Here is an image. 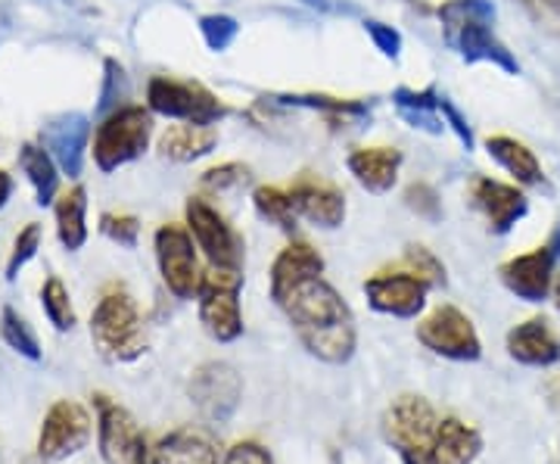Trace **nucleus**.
I'll list each match as a JSON object with an SVG mask.
<instances>
[{
    "label": "nucleus",
    "instance_id": "f257e3e1",
    "mask_svg": "<svg viewBox=\"0 0 560 464\" xmlns=\"http://www.w3.org/2000/svg\"><path fill=\"white\" fill-rule=\"evenodd\" d=\"M280 309L287 312V318L293 324L300 344L308 349V356L327 364H342L352 359L355 344H359L355 315L340 297V290L324 281V275L300 283L280 303Z\"/></svg>",
    "mask_w": 560,
    "mask_h": 464
},
{
    "label": "nucleus",
    "instance_id": "f03ea898",
    "mask_svg": "<svg viewBox=\"0 0 560 464\" xmlns=\"http://www.w3.org/2000/svg\"><path fill=\"white\" fill-rule=\"evenodd\" d=\"M442 38L464 62H492L504 76H521V62L495 35L492 0H445L440 10Z\"/></svg>",
    "mask_w": 560,
    "mask_h": 464
},
{
    "label": "nucleus",
    "instance_id": "7ed1b4c3",
    "mask_svg": "<svg viewBox=\"0 0 560 464\" xmlns=\"http://www.w3.org/2000/svg\"><path fill=\"white\" fill-rule=\"evenodd\" d=\"M91 337L106 362H135L147 349L143 318L128 290L109 287L91 315Z\"/></svg>",
    "mask_w": 560,
    "mask_h": 464
},
{
    "label": "nucleus",
    "instance_id": "20e7f679",
    "mask_svg": "<svg viewBox=\"0 0 560 464\" xmlns=\"http://www.w3.org/2000/svg\"><path fill=\"white\" fill-rule=\"evenodd\" d=\"M243 268H219L209 265L200 275L197 303L206 334L219 344H234L243 334Z\"/></svg>",
    "mask_w": 560,
    "mask_h": 464
},
{
    "label": "nucleus",
    "instance_id": "39448f33",
    "mask_svg": "<svg viewBox=\"0 0 560 464\" xmlns=\"http://www.w3.org/2000/svg\"><path fill=\"white\" fill-rule=\"evenodd\" d=\"M153 138L150 106H121L103 116L94 131V162L101 172H116L125 162L140 160Z\"/></svg>",
    "mask_w": 560,
    "mask_h": 464
},
{
    "label": "nucleus",
    "instance_id": "423d86ee",
    "mask_svg": "<svg viewBox=\"0 0 560 464\" xmlns=\"http://www.w3.org/2000/svg\"><path fill=\"white\" fill-rule=\"evenodd\" d=\"M147 106L150 113L190 125H219L231 109L221 103L200 81H180L168 76H153L147 84Z\"/></svg>",
    "mask_w": 560,
    "mask_h": 464
},
{
    "label": "nucleus",
    "instance_id": "0eeeda50",
    "mask_svg": "<svg viewBox=\"0 0 560 464\" xmlns=\"http://www.w3.org/2000/svg\"><path fill=\"white\" fill-rule=\"evenodd\" d=\"M156 246V263H160L162 283L168 287L172 297L190 300L197 297L200 287V259H197V241L184 224H162L153 237Z\"/></svg>",
    "mask_w": 560,
    "mask_h": 464
},
{
    "label": "nucleus",
    "instance_id": "6e6552de",
    "mask_svg": "<svg viewBox=\"0 0 560 464\" xmlns=\"http://www.w3.org/2000/svg\"><path fill=\"white\" fill-rule=\"evenodd\" d=\"M418 340L423 349L433 356L452 359V362H477L482 356L480 334L474 322L455 309V305H440L433 309L423 322L418 324Z\"/></svg>",
    "mask_w": 560,
    "mask_h": 464
},
{
    "label": "nucleus",
    "instance_id": "1a4fd4ad",
    "mask_svg": "<svg viewBox=\"0 0 560 464\" xmlns=\"http://www.w3.org/2000/svg\"><path fill=\"white\" fill-rule=\"evenodd\" d=\"M187 231L202 250L209 265L219 268H243V237L234 231V224L221 216L219 209L202 197H190L184 206Z\"/></svg>",
    "mask_w": 560,
    "mask_h": 464
},
{
    "label": "nucleus",
    "instance_id": "9d476101",
    "mask_svg": "<svg viewBox=\"0 0 560 464\" xmlns=\"http://www.w3.org/2000/svg\"><path fill=\"white\" fill-rule=\"evenodd\" d=\"M187 393L209 425H228L243 399V381L228 362H206L194 371Z\"/></svg>",
    "mask_w": 560,
    "mask_h": 464
},
{
    "label": "nucleus",
    "instance_id": "9b49d317",
    "mask_svg": "<svg viewBox=\"0 0 560 464\" xmlns=\"http://www.w3.org/2000/svg\"><path fill=\"white\" fill-rule=\"evenodd\" d=\"M560 256V228L548 237V243H541L529 253H521L514 259L501 265L499 275L501 283L523 300V303H541L548 300L551 287H555V265Z\"/></svg>",
    "mask_w": 560,
    "mask_h": 464
},
{
    "label": "nucleus",
    "instance_id": "f8f14e48",
    "mask_svg": "<svg viewBox=\"0 0 560 464\" xmlns=\"http://www.w3.org/2000/svg\"><path fill=\"white\" fill-rule=\"evenodd\" d=\"M97 405V440L106 464H150V449L143 430L128 415V408L113 403L109 396H94Z\"/></svg>",
    "mask_w": 560,
    "mask_h": 464
},
{
    "label": "nucleus",
    "instance_id": "ddd939ff",
    "mask_svg": "<svg viewBox=\"0 0 560 464\" xmlns=\"http://www.w3.org/2000/svg\"><path fill=\"white\" fill-rule=\"evenodd\" d=\"M383 440L393 445L399 455L405 452H420L433 443L440 418L433 411V405L423 396H399L393 405L383 411Z\"/></svg>",
    "mask_w": 560,
    "mask_h": 464
},
{
    "label": "nucleus",
    "instance_id": "4468645a",
    "mask_svg": "<svg viewBox=\"0 0 560 464\" xmlns=\"http://www.w3.org/2000/svg\"><path fill=\"white\" fill-rule=\"evenodd\" d=\"M91 430H94V425H91V415L84 411V405L60 399L44 415V425H40L38 433V455L44 462H62V459L75 455L88 445Z\"/></svg>",
    "mask_w": 560,
    "mask_h": 464
},
{
    "label": "nucleus",
    "instance_id": "2eb2a0df",
    "mask_svg": "<svg viewBox=\"0 0 560 464\" xmlns=\"http://www.w3.org/2000/svg\"><path fill=\"white\" fill-rule=\"evenodd\" d=\"M430 283L415 271H381L364 281V297L368 305L381 315L393 318H418L420 309L427 305Z\"/></svg>",
    "mask_w": 560,
    "mask_h": 464
},
{
    "label": "nucleus",
    "instance_id": "dca6fc26",
    "mask_svg": "<svg viewBox=\"0 0 560 464\" xmlns=\"http://www.w3.org/2000/svg\"><path fill=\"white\" fill-rule=\"evenodd\" d=\"M290 200L296 216L315 228L334 231L346 222V194L340 184H334L315 172H300L290 184Z\"/></svg>",
    "mask_w": 560,
    "mask_h": 464
},
{
    "label": "nucleus",
    "instance_id": "f3484780",
    "mask_svg": "<svg viewBox=\"0 0 560 464\" xmlns=\"http://www.w3.org/2000/svg\"><path fill=\"white\" fill-rule=\"evenodd\" d=\"M470 202L486 219L492 234H508L529 212V200L517 184H504L499 178H486V175L474 178L470 184Z\"/></svg>",
    "mask_w": 560,
    "mask_h": 464
},
{
    "label": "nucleus",
    "instance_id": "a211bd4d",
    "mask_svg": "<svg viewBox=\"0 0 560 464\" xmlns=\"http://www.w3.org/2000/svg\"><path fill=\"white\" fill-rule=\"evenodd\" d=\"M482 440L480 433L470 425H464L458 418H442L436 427L433 443L420 452H405V464H474L480 455Z\"/></svg>",
    "mask_w": 560,
    "mask_h": 464
},
{
    "label": "nucleus",
    "instance_id": "6ab92c4d",
    "mask_svg": "<svg viewBox=\"0 0 560 464\" xmlns=\"http://www.w3.org/2000/svg\"><path fill=\"white\" fill-rule=\"evenodd\" d=\"M40 141L47 147V153L57 160L62 175L79 178L81 165H84V150L91 141V121L84 113H62L44 125Z\"/></svg>",
    "mask_w": 560,
    "mask_h": 464
},
{
    "label": "nucleus",
    "instance_id": "aec40b11",
    "mask_svg": "<svg viewBox=\"0 0 560 464\" xmlns=\"http://www.w3.org/2000/svg\"><path fill=\"white\" fill-rule=\"evenodd\" d=\"M320 275H324V256L312 243L293 241L280 250L278 259L271 265V275H268L271 300H275V305H280L300 283L320 278Z\"/></svg>",
    "mask_w": 560,
    "mask_h": 464
},
{
    "label": "nucleus",
    "instance_id": "412c9836",
    "mask_svg": "<svg viewBox=\"0 0 560 464\" xmlns=\"http://www.w3.org/2000/svg\"><path fill=\"white\" fill-rule=\"evenodd\" d=\"M401 150L396 147H355L346 156V169L368 194H389L401 172Z\"/></svg>",
    "mask_w": 560,
    "mask_h": 464
},
{
    "label": "nucleus",
    "instance_id": "4be33fe9",
    "mask_svg": "<svg viewBox=\"0 0 560 464\" xmlns=\"http://www.w3.org/2000/svg\"><path fill=\"white\" fill-rule=\"evenodd\" d=\"M508 356L529 368H548L560 362V337L548 318H529L508 334Z\"/></svg>",
    "mask_w": 560,
    "mask_h": 464
},
{
    "label": "nucleus",
    "instance_id": "5701e85b",
    "mask_svg": "<svg viewBox=\"0 0 560 464\" xmlns=\"http://www.w3.org/2000/svg\"><path fill=\"white\" fill-rule=\"evenodd\" d=\"M486 153L489 160L499 162L501 169L521 184V187H545V172L536 153L511 135H492L486 138Z\"/></svg>",
    "mask_w": 560,
    "mask_h": 464
},
{
    "label": "nucleus",
    "instance_id": "b1692460",
    "mask_svg": "<svg viewBox=\"0 0 560 464\" xmlns=\"http://www.w3.org/2000/svg\"><path fill=\"white\" fill-rule=\"evenodd\" d=\"M219 147V131L215 125H168L160 138L162 160L168 162H197L209 156Z\"/></svg>",
    "mask_w": 560,
    "mask_h": 464
},
{
    "label": "nucleus",
    "instance_id": "393cba45",
    "mask_svg": "<svg viewBox=\"0 0 560 464\" xmlns=\"http://www.w3.org/2000/svg\"><path fill=\"white\" fill-rule=\"evenodd\" d=\"M150 464H219V452L206 433L184 427L162 437L150 455Z\"/></svg>",
    "mask_w": 560,
    "mask_h": 464
},
{
    "label": "nucleus",
    "instance_id": "a878e982",
    "mask_svg": "<svg viewBox=\"0 0 560 464\" xmlns=\"http://www.w3.org/2000/svg\"><path fill=\"white\" fill-rule=\"evenodd\" d=\"M275 106H296V109H315L327 119L340 121H361L371 116V103L349 101V97H330V94H271L265 97Z\"/></svg>",
    "mask_w": 560,
    "mask_h": 464
},
{
    "label": "nucleus",
    "instance_id": "bb28decb",
    "mask_svg": "<svg viewBox=\"0 0 560 464\" xmlns=\"http://www.w3.org/2000/svg\"><path fill=\"white\" fill-rule=\"evenodd\" d=\"M20 165L22 172H25V178L35 187L38 206H50V202L57 200V190H60V165L47 153V147L25 143L20 150Z\"/></svg>",
    "mask_w": 560,
    "mask_h": 464
},
{
    "label": "nucleus",
    "instance_id": "cd10ccee",
    "mask_svg": "<svg viewBox=\"0 0 560 464\" xmlns=\"http://www.w3.org/2000/svg\"><path fill=\"white\" fill-rule=\"evenodd\" d=\"M84 212H88L84 187H72V190H66L57 200V234H60V243L66 250H81L84 241H88Z\"/></svg>",
    "mask_w": 560,
    "mask_h": 464
},
{
    "label": "nucleus",
    "instance_id": "c85d7f7f",
    "mask_svg": "<svg viewBox=\"0 0 560 464\" xmlns=\"http://www.w3.org/2000/svg\"><path fill=\"white\" fill-rule=\"evenodd\" d=\"M253 206L259 212L261 222L275 224L283 234H293L296 231V209H293V200H290V190L283 187H275V184H261L253 190Z\"/></svg>",
    "mask_w": 560,
    "mask_h": 464
},
{
    "label": "nucleus",
    "instance_id": "c756f323",
    "mask_svg": "<svg viewBox=\"0 0 560 464\" xmlns=\"http://www.w3.org/2000/svg\"><path fill=\"white\" fill-rule=\"evenodd\" d=\"M40 305H44V315L47 322L54 324L57 330H72L75 327V309L69 300V290L60 278H47L40 287Z\"/></svg>",
    "mask_w": 560,
    "mask_h": 464
},
{
    "label": "nucleus",
    "instance_id": "7c9ffc66",
    "mask_svg": "<svg viewBox=\"0 0 560 464\" xmlns=\"http://www.w3.org/2000/svg\"><path fill=\"white\" fill-rule=\"evenodd\" d=\"M0 337H3V344L10 346V349H16L20 356H25L28 362H40V346L35 340V334H32V327L10 305L0 312Z\"/></svg>",
    "mask_w": 560,
    "mask_h": 464
},
{
    "label": "nucleus",
    "instance_id": "2f4dec72",
    "mask_svg": "<svg viewBox=\"0 0 560 464\" xmlns=\"http://www.w3.org/2000/svg\"><path fill=\"white\" fill-rule=\"evenodd\" d=\"M253 178V172H249V165L246 162H221V165H212V169H206L200 175V187L206 194H231V190H237L243 184H249Z\"/></svg>",
    "mask_w": 560,
    "mask_h": 464
},
{
    "label": "nucleus",
    "instance_id": "473e14b6",
    "mask_svg": "<svg viewBox=\"0 0 560 464\" xmlns=\"http://www.w3.org/2000/svg\"><path fill=\"white\" fill-rule=\"evenodd\" d=\"M200 35L209 50L224 54L241 35V22L228 13H206V16H200Z\"/></svg>",
    "mask_w": 560,
    "mask_h": 464
},
{
    "label": "nucleus",
    "instance_id": "72a5a7b5",
    "mask_svg": "<svg viewBox=\"0 0 560 464\" xmlns=\"http://www.w3.org/2000/svg\"><path fill=\"white\" fill-rule=\"evenodd\" d=\"M405 206L411 212H418V219L427 222H440L442 219V200L440 190L430 182H411L405 187Z\"/></svg>",
    "mask_w": 560,
    "mask_h": 464
},
{
    "label": "nucleus",
    "instance_id": "f704fd0d",
    "mask_svg": "<svg viewBox=\"0 0 560 464\" xmlns=\"http://www.w3.org/2000/svg\"><path fill=\"white\" fill-rule=\"evenodd\" d=\"M401 263L408 271H415L420 275L423 281L430 283V287H436V283H445V265L427 250V246H420V243H408L405 246V256H401Z\"/></svg>",
    "mask_w": 560,
    "mask_h": 464
},
{
    "label": "nucleus",
    "instance_id": "c9c22d12",
    "mask_svg": "<svg viewBox=\"0 0 560 464\" xmlns=\"http://www.w3.org/2000/svg\"><path fill=\"white\" fill-rule=\"evenodd\" d=\"M128 97V76L116 60H106V76H103V91L101 103H97V113L101 116H109L121 109V101Z\"/></svg>",
    "mask_w": 560,
    "mask_h": 464
},
{
    "label": "nucleus",
    "instance_id": "e433bc0d",
    "mask_svg": "<svg viewBox=\"0 0 560 464\" xmlns=\"http://www.w3.org/2000/svg\"><path fill=\"white\" fill-rule=\"evenodd\" d=\"M40 250V224L28 222L20 231V237L13 243V253H10V263H7V281H16L25 263L35 259V253Z\"/></svg>",
    "mask_w": 560,
    "mask_h": 464
},
{
    "label": "nucleus",
    "instance_id": "4c0bfd02",
    "mask_svg": "<svg viewBox=\"0 0 560 464\" xmlns=\"http://www.w3.org/2000/svg\"><path fill=\"white\" fill-rule=\"evenodd\" d=\"M364 32L371 35L374 40V47L381 50L386 60H399L401 57V32L399 28H393V25H386L381 20H364Z\"/></svg>",
    "mask_w": 560,
    "mask_h": 464
},
{
    "label": "nucleus",
    "instance_id": "58836bf2",
    "mask_svg": "<svg viewBox=\"0 0 560 464\" xmlns=\"http://www.w3.org/2000/svg\"><path fill=\"white\" fill-rule=\"evenodd\" d=\"M101 231L109 241L121 243V246H138L140 237V222L135 216H116V212H106L101 219Z\"/></svg>",
    "mask_w": 560,
    "mask_h": 464
},
{
    "label": "nucleus",
    "instance_id": "ea45409f",
    "mask_svg": "<svg viewBox=\"0 0 560 464\" xmlns=\"http://www.w3.org/2000/svg\"><path fill=\"white\" fill-rule=\"evenodd\" d=\"M440 113H442V119H445V128H452V131H455V138L464 143V150H474V131H470L467 119L460 116L458 106H455L452 101H445V97H440Z\"/></svg>",
    "mask_w": 560,
    "mask_h": 464
},
{
    "label": "nucleus",
    "instance_id": "a19ab883",
    "mask_svg": "<svg viewBox=\"0 0 560 464\" xmlns=\"http://www.w3.org/2000/svg\"><path fill=\"white\" fill-rule=\"evenodd\" d=\"M523 7L545 28H560V0H523Z\"/></svg>",
    "mask_w": 560,
    "mask_h": 464
},
{
    "label": "nucleus",
    "instance_id": "79ce46f5",
    "mask_svg": "<svg viewBox=\"0 0 560 464\" xmlns=\"http://www.w3.org/2000/svg\"><path fill=\"white\" fill-rule=\"evenodd\" d=\"M224 464H275L259 443H237L224 455Z\"/></svg>",
    "mask_w": 560,
    "mask_h": 464
},
{
    "label": "nucleus",
    "instance_id": "37998d69",
    "mask_svg": "<svg viewBox=\"0 0 560 464\" xmlns=\"http://www.w3.org/2000/svg\"><path fill=\"white\" fill-rule=\"evenodd\" d=\"M10 190H13L10 175H7V172H0V209H3V202H7V197H10Z\"/></svg>",
    "mask_w": 560,
    "mask_h": 464
},
{
    "label": "nucleus",
    "instance_id": "c03bdc74",
    "mask_svg": "<svg viewBox=\"0 0 560 464\" xmlns=\"http://www.w3.org/2000/svg\"><path fill=\"white\" fill-rule=\"evenodd\" d=\"M305 7H312V10H320V13H334L337 7L330 3V0H302Z\"/></svg>",
    "mask_w": 560,
    "mask_h": 464
},
{
    "label": "nucleus",
    "instance_id": "a18cd8bd",
    "mask_svg": "<svg viewBox=\"0 0 560 464\" xmlns=\"http://www.w3.org/2000/svg\"><path fill=\"white\" fill-rule=\"evenodd\" d=\"M551 297H555V305H558V312H560V278L555 281V287H551Z\"/></svg>",
    "mask_w": 560,
    "mask_h": 464
},
{
    "label": "nucleus",
    "instance_id": "49530a36",
    "mask_svg": "<svg viewBox=\"0 0 560 464\" xmlns=\"http://www.w3.org/2000/svg\"><path fill=\"white\" fill-rule=\"evenodd\" d=\"M22 464H44V459H40V455H38V459H25V462H22Z\"/></svg>",
    "mask_w": 560,
    "mask_h": 464
}]
</instances>
